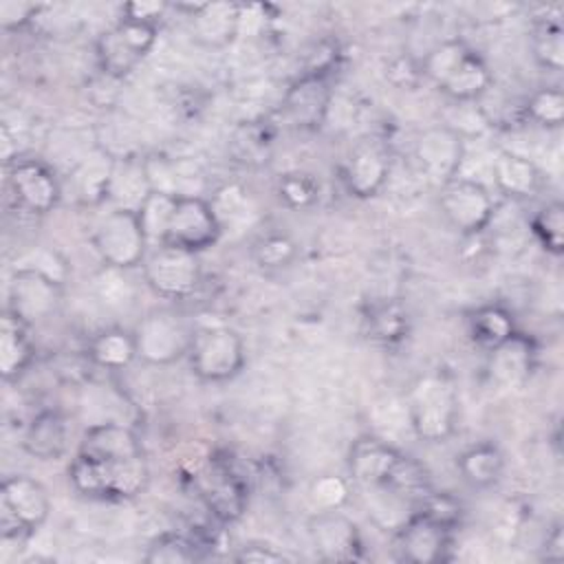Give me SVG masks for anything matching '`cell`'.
Here are the masks:
<instances>
[{"mask_svg": "<svg viewBox=\"0 0 564 564\" xmlns=\"http://www.w3.org/2000/svg\"><path fill=\"white\" fill-rule=\"evenodd\" d=\"M438 88L454 101H476L491 88V73L487 64L469 51Z\"/></svg>", "mask_w": 564, "mask_h": 564, "instance_id": "obj_27", "label": "cell"}, {"mask_svg": "<svg viewBox=\"0 0 564 564\" xmlns=\"http://www.w3.org/2000/svg\"><path fill=\"white\" fill-rule=\"evenodd\" d=\"M533 57L546 70H562L564 40L557 22H540L533 33Z\"/></svg>", "mask_w": 564, "mask_h": 564, "instance_id": "obj_36", "label": "cell"}, {"mask_svg": "<svg viewBox=\"0 0 564 564\" xmlns=\"http://www.w3.org/2000/svg\"><path fill=\"white\" fill-rule=\"evenodd\" d=\"M236 562H289L293 560L289 553L278 551L273 544L267 542H247L234 555Z\"/></svg>", "mask_w": 564, "mask_h": 564, "instance_id": "obj_45", "label": "cell"}, {"mask_svg": "<svg viewBox=\"0 0 564 564\" xmlns=\"http://www.w3.org/2000/svg\"><path fill=\"white\" fill-rule=\"evenodd\" d=\"M88 357L106 370H121L137 359L134 335L121 328H106L90 339Z\"/></svg>", "mask_w": 564, "mask_h": 564, "instance_id": "obj_28", "label": "cell"}, {"mask_svg": "<svg viewBox=\"0 0 564 564\" xmlns=\"http://www.w3.org/2000/svg\"><path fill=\"white\" fill-rule=\"evenodd\" d=\"M414 159L423 176L443 187L460 172L465 159V139L445 123L427 128L416 139Z\"/></svg>", "mask_w": 564, "mask_h": 564, "instance_id": "obj_9", "label": "cell"}, {"mask_svg": "<svg viewBox=\"0 0 564 564\" xmlns=\"http://www.w3.org/2000/svg\"><path fill=\"white\" fill-rule=\"evenodd\" d=\"M333 99L324 75H304L297 79L282 104L284 115L297 128H317L326 121V112Z\"/></svg>", "mask_w": 564, "mask_h": 564, "instance_id": "obj_16", "label": "cell"}, {"mask_svg": "<svg viewBox=\"0 0 564 564\" xmlns=\"http://www.w3.org/2000/svg\"><path fill=\"white\" fill-rule=\"evenodd\" d=\"M33 359V348L26 337V324L9 311L0 324V375L4 381L18 379Z\"/></svg>", "mask_w": 564, "mask_h": 564, "instance_id": "obj_24", "label": "cell"}, {"mask_svg": "<svg viewBox=\"0 0 564 564\" xmlns=\"http://www.w3.org/2000/svg\"><path fill=\"white\" fill-rule=\"evenodd\" d=\"M467 53H469V48H467L463 42H458V40H445V42L436 44V46L427 53V57H425V62H423V73H425L436 86H441V84L454 73V68L465 59Z\"/></svg>", "mask_w": 564, "mask_h": 564, "instance_id": "obj_37", "label": "cell"}, {"mask_svg": "<svg viewBox=\"0 0 564 564\" xmlns=\"http://www.w3.org/2000/svg\"><path fill=\"white\" fill-rule=\"evenodd\" d=\"M59 302V282L31 267H15L9 282V313L24 324L48 317Z\"/></svg>", "mask_w": 564, "mask_h": 564, "instance_id": "obj_11", "label": "cell"}, {"mask_svg": "<svg viewBox=\"0 0 564 564\" xmlns=\"http://www.w3.org/2000/svg\"><path fill=\"white\" fill-rule=\"evenodd\" d=\"M456 108H458V112H456V117L449 119V123H445L447 128L458 132L463 139L467 134H474V132L480 134L482 130H487L489 119L478 106H474V101H456Z\"/></svg>", "mask_w": 564, "mask_h": 564, "instance_id": "obj_42", "label": "cell"}, {"mask_svg": "<svg viewBox=\"0 0 564 564\" xmlns=\"http://www.w3.org/2000/svg\"><path fill=\"white\" fill-rule=\"evenodd\" d=\"M441 212L460 234L474 236L489 227L496 205L480 181L456 176L441 187Z\"/></svg>", "mask_w": 564, "mask_h": 564, "instance_id": "obj_8", "label": "cell"}, {"mask_svg": "<svg viewBox=\"0 0 564 564\" xmlns=\"http://www.w3.org/2000/svg\"><path fill=\"white\" fill-rule=\"evenodd\" d=\"M308 535L322 560L355 562L364 557L359 529L339 509L315 511L308 520Z\"/></svg>", "mask_w": 564, "mask_h": 564, "instance_id": "obj_12", "label": "cell"}, {"mask_svg": "<svg viewBox=\"0 0 564 564\" xmlns=\"http://www.w3.org/2000/svg\"><path fill=\"white\" fill-rule=\"evenodd\" d=\"M200 546L181 533H161L148 544L143 560L148 564H187L200 557Z\"/></svg>", "mask_w": 564, "mask_h": 564, "instance_id": "obj_33", "label": "cell"}, {"mask_svg": "<svg viewBox=\"0 0 564 564\" xmlns=\"http://www.w3.org/2000/svg\"><path fill=\"white\" fill-rule=\"evenodd\" d=\"M513 333H516L513 317L502 306L487 304L476 308L469 317V335L485 350H494Z\"/></svg>", "mask_w": 564, "mask_h": 564, "instance_id": "obj_29", "label": "cell"}, {"mask_svg": "<svg viewBox=\"0 0 564 564\" xmlns=\"http://www.w3.org/2000/svg\"><path fill=\"white\" fill-rule=\"evenodd\" d=\"M458 419V394L454 383L432 372L412 386L408 394V421L412 432L427 443H441L452 436Z\"/></svg>", "mask_w": 564, "mask_h": 564, "instance_id": "obj_2", "label": "cell"}, {"mask_svg": "<svg viewBox=\"0 0 564 564\" xmlns=\"http://www.w3.org/2000/svg\"><path fill=\"white\" fill-rule=\"evenodd\" d=\"M491 170H494V181L498 189L507 196L524 198L535 194V189L540 187V172L535 163L518 152H509V150L500 152L494 159Z\"/></svg>", "mask_w": 564, "mask_h": 564, "instance_id": "obj_23", "label": "cell"}, {"mask_svg": "<svg viewBox=\"0 0 564 564\" xmlns=\"http://www.w3.org/2000/svg\"><path fill=\"white\" fill-rule=\"evenodd\" d=\"M458 471L471 487L487 489L500 480L505 471V456L494 443H478L458 456Z\"/></svg>", "mask_w": 564, "mask_h": 564, "instance_id": "obj_26", "label": "cell"}, {"mask_svg": "<svg viewBox=\"0 0 564 564\" xmlns=\"http://www.w3.org/2000/svg\"><path fill=\"white\" fill-rule=\"evenodd\" d=\"M489 352V375L500 388H518L529 379L533 368V346L524 335L513 333Z\"/></svg>", "mask_w": 564, "mask_h": 564, "instance_id": "obj_19", "label": "cell"}, {"mask_svg": "<svg viewBox=\"0 0 564 564\" xmlns=\"http://www.w3.org/2000/svg\"><path fill=\"white\" fill-rule=\"evenodd\" d=\"M143 278L148 286L161 297H187L200 282L198 253L176 245L161 242L145 256Z\"/></svg>", "mask_w": 564, "mask_h": 564, "instance_id": "obj_7", "label": "cell"}, {"mask_svg": "<svg viewBox=\"0 0 564 564\" xmlns=\"http://www.w3.org/2000/svg\"><path fill=\"white\" fill-rule=\"evenodd\" d=\"M176 207V196L163 194V192H148V196L143 198V203L137 209L139 223L143 227V234L148 238V242H165L167 236V227L172 220Z\"/></svg>", "mask_w": 564, "mask_h": 564, "instance_id": "obj_31", "label": "cell"}, {"mask_svg": "<svg viewBox=\"0 0 564 564\" xmlns=\"http://www.w3.org/2000/svg\"><path fill=\"white\" fill-rule=\"evenodd\" d=\"M24 449L40 460H57L68 447V423L59 412L37 414L24 430Z\"/></svg>", "mask_w": 564, "mask_h": 564, "instance_id": "obj_22", "label": "cell"}, {"mask_svg": "<svg viewBox=\"0 0 564 564\" xmlns=\"http://www.w3.org/2000/svg\"><path fill=\"white\" fill-rule=\"evenodd\" d=\"M317 194H319V185L306 172H289L278 181V196L289 207H295V209L308 207L315 203Z\"/></svg>", "mask_w": 564, "mask_h": 564, "instance_id": "obj_39", "label": "cell"}, {"mask_svg": "<svg viewBox=\"0 0 564 564\" xmlns=\"http://www.w3.org/2000/svg\"><path fill=\"white\" fill-rule=\"evenodd\" d=\"M297 253L295 242L291 240V236L280 234V231H269L262 234L256 242H253V260L262 267V269H282L289 267L293 262Z\"/></svg>", "mask_w": 564, "mask_h": 564, "instance_id": "obj_35", "label": "cell"}, {"mask_svg": "<svg viewBox=\"0 0 564 564\" xmlns=\"http://www.w3.org/2000/svg\"><path fill=\"white\" fill-rule=\"evenodd\" d=\"M562 557H564V535H562V524L555 522L546 533V540L542 546V560L560 562Z\"/></svg>", "mask_w": 564, "mask_h": 564, "instance_id": "obj_46", "label": "cell"}, {"mask_svg": "<svg viewBox=\"0 0 564 564\" xmlns=\"http://www.w3.org/2000/svg\"><path fill=\"white\" fill-rule=\"evenodd\" d=\"M242 161H262L269 152V137L258 128H247L236 137Z\"/></svg>", "mask_w": 564, "mask_h": 564, "instance_id": "obj_44", "label": "cell"}, {"mask_svg": "<svg viewBox=\"0 0 564 564\" xmlns=\"http://www.w3.org/2000/svg\"><path fill=\"white\" fill-rule=\"evenodd\" d=\"M97 62H99V68L108 77L121 79L141 62V57L121 37L117 26H112V29L104 31L97 40Z\"/></svg>", "mask_w": 564, "mask_h": 564, "instance_id": "obj_30", "label": "cell"}, {"mask_svg": "<svg viewBox=\"0 0 564 564\" xmlns=\"http://www.w3.org/2000/svg\"><path fill=\"white\" fill-rule=\"evenodd\" d=\"M115 159L104 150L82 161L73 172V183L77 187V198L86 205H97L110 196Z\"/></svg>", "mask_w": 564, "mask_h": 564, "instance_id": "obj_25", "label": "cell"}, {"mask_svg": "<svg viewBox=\"0 0 564 564\" xmlns=\"http://www.w3.org/2000/svg\"><path fill=\"white\" fill-rule=\"evenodd\" d=\"M452 529L436 522L434 518L414 511L397 529L399 557L412 564H432L447 557Z\"/></svg>", "mask_w": 564, "mask_h": 564, "instance_id": "obj_13", "label": "cell"}, {"mask_svg": "<svg viewBox=\"0 0 564 564\" xmlns=\"http://www.w3.org/2000/svg\"><path fill=\"white\" fill-rule=\"evenodd\" d=\"M388 174L390 161L386 152L377 145H361L348 156L341 172V181L352 196L372 198L383 189Z\"/></svg>", "mask_w": 564, "mask_h": 564, "instance_id": "obj_17", "label": "cell"}, {"mask_svg": "<svg viewBox=\"0 0 564 564\" xmlns=\"http://www.w3.org/2000/svg\"><path fill=\"white\" fill-rule=\"evenodd\" d=\"M163 2H130L123 7V18H134L143 22H154L163 13Z\"/></svg>", "mask_w": 564, "mask_h": 564, "instance_id": "obj_47", "label": "cell"}, {"mask_svg": "<svg viewBox=\"0 0 564 564\" xmlns=\"http://www.w3.org/2000/svg\"><path fill=\"white\" fill-rule=\"evenodd\" d=\"M68 476L73 487L88 498H132L148 485V465L143 456L115 460L79 449Z\"/></svg>", "mask_w": 564, "mask_h": 564, "instance_id": "obj_1", "label": "cell"}, {"mask_svg": "<svg viewBox=\"0 0 564 564\" xmlns=\"http://www.w3.org/2000/svg\"><path fill=\"white\" fill-rule=\"evenodd\" d=\"M51 513V498L44 485L31 476H9L0 487L2 540L26 542Z\"/></svg>", "mask_w": 564, "mask_h": 564, "instance_id": "obj_3", "label": "cell"}, {"mask_svg": "<svg viewBox=\"0 0 564 564\" xmlns=\"http://www.w3.org/2000/svg\"><path fill=\"white\" fill-rule=\"evenodd\" d=\"M368 319H370L372 337H377V339H381L386 344L401 341L408 335V326H410L408 313L394 300H388V302H381L379 306H375L370 311Z\"/></svg>", "mask_w": 564, "mask_h": 564, "instance_id": "obj_34", "label": "cell"}, {"mask_svg": "<svg viewBox=\"0 0 564 564\" xmlns=\"http://www.w3.org/2000/svg\"><path fill=\"white\" fill-rule=\"evenodd\" d=\"M531 231L546 253L560 256L564 251V205L560 200L542 205L531 220Z\"/></svg>", "mask_w": 564, "mask_h": 564, "instance_id": "obj_32", "label": "cell"}, {"mask_svg": "<svg viewBox=\"0 0 564 564\" xmlns=\"http://www.w3.org/2000/svg\"><path fill=\"white\" fill-rule=\"evenodd\" d=\"M203 498L216 518L231 522L242 516L247 494L229 467L214 465L203 482Z\"/></svg>", "mask_w": 564, "mask_h": 564, "instance_id": "obj_21", "label": "cell"}, {"mask_svg": "<svg viewBox=\"0 0 564 564\" xmlns=\"http://www.w3.org/2000/svg\"><path fill=\"white\" fill-rule=\"evenodd\" d=\"M79 449L88 452L93 456L115 458V460L143 456L134 432L128 425H123L121 421L90 423L86 434H84V441H82Z\"/></svg>", "mask_w": 564, "mask_h": 564, "instance_id": "obj_20", "label": "cell"}, {"mask_svg": "<svg viewBox=\"0 0 564 564\" xmlns=\"http://www.w3.org/2000/svg\"><path fill=\"white\" fill-rule=\"evenodd\" d=\"M93 245L99 258L106 262V267L126 271L137 264H143L148 256L145 249L150 242L143 234L137 212L115 207L97 223L93 231Z\"/></svg>", "mask_w": 564, "mask_h": 564, "instance_id": "obj_4", "label": "cell"}, {"mask_svg": "<svg viewBox=\"0 0 564 564\" xmlns=\"http://www.w3.org/2000/svg\"><path fill=\"white\" fill-rule=\"evenodd\" d=\"M187 355L194 375L212 383L234 379L245 366L242 337L229 326L198 328Z\"/></svg>", "mask_w": 564, "mask_h": 564, "instance_id": "obj_6", "label": "cell"}, {"mask_svg": "<svg viewBox=\"0 0 564 564\" xmlns=\"http://www.w3.org/2000/svg\"><path fill=\"white\" fill-rule=\"evenodd\" d=\"M308 496H311V502L317 511H333V509H341L350 496V489H348V482L339 476H333V474H324V476H317L313 482H311V489H308Z\"/></svg>", "mask_w": 564, "mask_h": 564, "instance_id": "obj_40", "label": "cell"}, {"mask_svg": "<svg viewBox=\"0 0 564 564\" xmlns=\"http://www.w3.org/2000/svg\"><path fill=\"white\" fill-rule=\"evenodd\" d=\"M242 7L234 2H200L192 15V31L198 44L207 48H223L240 33Z\"/></svg>", "mask_w": 564, "mask_h": 564, "instance_id": "obj_18", "label": "cell"}, {"mask_svg": "<svg viewBox=\"0 0 564 564\" xmlns=\"http://www.w3.org/2000/svg\"><path fill=\"white\" fill-rule=\"evenodd\" d=\"M401 460L403 454L397 452L392 445L372 436H364L350 447L348 469L352 480L359 482L364 489L390 487Z\"/></svg>", "mask_w": 564, "mask_h": 564, "instance_id": "obj_15", "label": "cell"}, {"mask_svg": "<svg viewBox=\"0 0 564 564\" xmlns=\"http://www.w3.org/2000/svg\"><path fill=\"white\" fill-rule=\"evenodd\" d=\"M527 117L544 128H560L564 121V95L560 88H540L527 99Z\"/></svg>", "mask_w": 564, "mask_h": 564, "instance_id": "obj_38", "label": "cell"}, {"mask_svg": "<svg viewBox=\"0 0 564 564\" xmlns=\"http://www.w3.org/2000/svg\"><path fill=\"white\" fill-rule=\"evenodd\" d=\"M220 231L223 227L209 200H205L203 196H183L176 198L165 242L198 253L212 247L218 240Z\"/></svg>", "mask_w": 564, "mask_h": 564, "instance_id": "obj_10", "label": "cell"}, {"mask_svg": "<svg viewBox=\"0 0 564 564\" xmlns=\"http://www.w3.org/2000/svg\"><path fill=\"white\" fill-rule=\"evenodd\" d=\"M209 205H212V209H214V214H216V218H218V223L223 227V223L227 218L236 220V218H240L247 212V194H245V189L240 185L231 183V185L220 187L214 194V198L209 200Z\"/></svg>", "mask_w": 564, "mask_h": 564, "instance_id": "obj_41", "label": "cell"}, {"mask_svg": "<svg viewBox=\"0 0 564 564\" xmlns=\"http://www.w3.org/2000/svg\"><path fill=\"white\" fill-rule=\"evenodd\" d=\"M9 187L18 205L33 214L51 212L62 196V187L55 174L35 159H22L11 163Z\"/></svg>", "mask_w": 564, "mask_h": 564, "instance_id": "obj_14", "label": "cell"}, {"mask_svg": "<svg viewBox=\"0 0 564 564\" xmlns=\"http://www.w3.org/2000/svg\"><path fill=\"white\" fill-rule=\"evenodd\" d=\"M37 11H40V7L33 2L4 0V2H0V26L4 31H18V29L26 26L35 18Z\"/></svg>", "mask_w": 564, "mask_h": 564, "instance_id": "obj_43", "label": "cell"}, {"mask_svg": "<svg viewBox=\"0 0 564 564\" xmlns=\"http://www.w3.org/2000/svg\"><path fill=\"white\" fill-rule=\"evenodd\" d=\"M194 333L189 324L167 308L150 311L134 328L137 357L150 366H167L189 352Z\"/></svg>", "mask_w": 564, "mask_h": 564, "instance_id": "obj_5", "label": "cell"}]
</instances>
